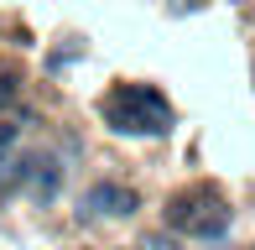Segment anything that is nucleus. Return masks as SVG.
Segmentation results:
<instances>
[{"label": "nucleus", "instance_id": "7ed1b4c3", "mask_svg": "<svg viewBox=\"0 0 255 250\" xmlns=\"http://www.w3.org/2000/svg\"><path fill=\"white\" fill-rule=\"evenodd\" d=\"M135 209H141V198L125 183H94L78 198V219H130Z\"/></svg>", "mask_w": 255, "mask_h": 250}, {"label": "nucleus", "instance_id": "20e7f679", "mask_svg": "<svg viewBox=\"0 0 255 250\" xmlns=\"http://www.w3.org/2000/svg\"><path fill=\"white\" fill-rule=\"evenodd\" d=\"M26 193L37 203H52L57 193H63V162H57L52 151H31V183H26Z\"/></svg>", "mask_w": 255, "mask_h": 250}, {"label": "nucleus", "instance_id": "f03ea898", "mask_svg": "<svg viewBox=\"0 0 255 250\" xmlns=\"http://www.w3.org/2000/svg\"><path fill=\"white\" fill-rule=\"evenodd\" d=\"M167 230L193 235V240H219L229 230V203L214 188H188L167 203Z\"/></svg>", "mask_w": 255, "mask_h": 250}, {"label": "nucleus", "instance_id": "0eeeda50", "mask_svg": "<svg viewBox=\"0 0 255 250\" xmlns=\"http://www.w3.org/2000/svg\"><path fill=\"white\" fill-rule=\"evenodd\" d=\"M5 105H16V73H10V68L0 73V110Z\"/></svg>", "mask_w": 255, "mask_h": 250}, {"label": "nucleus", "instance_id": "1a4fd4ad", "mask_svg": "<svg viewBox=\"0 0 255 250\" xmlns=\"http://www.w3.org/2000/svg\"><path fill=\"white\" fill-rule=\"evenodd\" d=\"M182 5H193V0H182Z\"/></svg>", "mask_w": 255, "mask_h": 250}, {"label": "nucleus", "instance_id": "423d86ee", "mask_svg": "<svg viewBox=\"0 0 255 250\" xmlns=\"http://www.w3.org/2000/svg\"><path fill=\"white\" fill-rule=\"evenodd\" d=\"M16 141H21V120H0V162L16 151Z\"/></svg>", "mask_w": 255, "mask_h": 250}, {"label": "nucleus", "instance_id": "f257e3e1", "mask_svg": "<svg viewBox=\"0 0 255 250\" xmlns=\"http://www.w3.org/2000/svg\"><path fill=\"white\" fill-rule=\"evenodd\" d=\"M99 115L115 135H167L172 130V105L151 84H120L99 99Z\"/></svg>", "mask_w": 255, "mask_h": 250}, {"label": "nucleus", "instance_id": "6e6552de", "mask_svg": "<svg viewBox=\"0 0 255 250\" xmlns=\"http://www.w3.org/2000/svg\"><path fill=\"white\" fill-rule=\"evenodd\" d=\"M146 250H177L172 240H161V235H151V240H146Z\"/></svg>", "mask_w": 255, "mask_h": 250}, {"label": "nucleus", "instance_id": "39448f33", "mask_svg": "<svg viewBox=\"0 0 255 250\" xmlns=\"http://www.w3.org/2000/svg\"><path fill=\"white\" fill-rule=\"evenodd\" d=\"M26 183H31V156L10 151L5 162H0V193H16V188H26Z\"/></svg>", "mask_w": 255, "mask_h": 250}]
</instances>
